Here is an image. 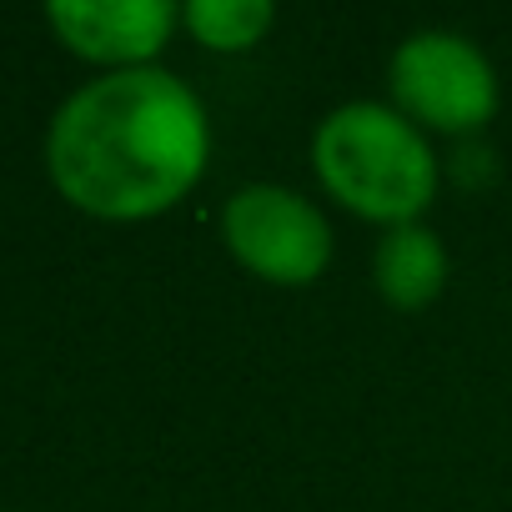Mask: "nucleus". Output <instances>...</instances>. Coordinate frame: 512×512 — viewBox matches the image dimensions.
<instances>
[{
	"label": "nucleus",
	"instance_id": "nucleus-1",
	"mask_svg": "<svg viewBox=\"0 0 512 512\" xmlns=\"http://www.w3.org/2000/svg\"><path fill=\"white\" fill-rule=\"evenodd\" d=\"M46 176L66 206L96 221L176 211L211 166V111L166 66L101 71L46 121Z\"/></svg>",
	"mask_w": 512,
	"mask_h": 512
},
{
	"label": "nucleus",
	"instance_id": "nucleus-2",
	"mask_svg": "<svg viewBox=\"0 0 512 512\" xmlns=\"http://www.w3.org/2000/svg\"><path fill=\"white\" fill-rule=\"evenodd\" d=\"M317 186L352 216L372 226L427 221L442 191L437 141L407 121L392 101L357 96L332 106L312 131Z\"/></svg>",
	"mask_w": 512,
	"mask_h": 512
},
{
	"label": "nucleus",
	"instance_id": "nucleus-3",
	"mask_svg": "<svg viewBox=\"0 0 512 512\" xmlns=\"http://www.w3.org/2000/svg\"><path fill=\"white\" fill-rule=\"evenodd\" d=\"M387 101L432 141H472L497 116L502 81L492 56L472 36L452 26H422L402 36L387 61Z\"/></svg>",
	"mask_w": 512,
	"mask_h": 512
},
{
	"label": "nucleus",
	"instance_id": "nucleus-4",
	"mask_svg": "<svg viewBox=\"0 0 512 512\" xmlns=\"http://www.w3.org/2000/svg\"><path fill=\"white\" fill-rule=\"evenodd\" d=\"M216 241L231 262L267 287H312L337 256V231L327 211L282 181H246L216 211Z\"/></svg>",
	"mask_w": 512,
	"mask_h": 512
},
{
	"label": "nucleus",
	"instance_id": "nucleus-5",
	"mask_svg": "<svg viewBox=\"0 0 512 512\" xmlns=\"http://www.w3.org/2000/svg\"><path fill=\"white\" fill-rule=\"evenodd\" d=\"M46 26L71 56L101 71H136L161 66V51L181 31V6L171 0H51Z\"/></svg>",
	"mask_w": 512,
	"mask_h": 512
},
{
	"label": "nucleus",
	"instance_id": "nucleus-6",
	"mask_svg": "<svg viewBox=\"0 0 512 512\" xmlns=\"http://www.w3.org/2000/svg\"><path fill=\"white\" fill-rule=\"evenodd\" d=\"M452 256L427 221L387 226L372 246V287L392 312H422L447 292Z\"/></svg>",
	"mask_w": 512,
	"mask_h": 512
},
{
	"label": "nucleus",
	"instance_id": "nucleus-7",
	"mask_svg": "<svg viewBox=\"0 0 512 512\" xmlns=\"http://www.w3.org/2000/svg\"><path fill=\"white\" fill-rule=\"evenodd\" d=\"M272 26H277L272 0H186L181 6V31L216 56L256 51Z\"/></svg>",
	"mask_w": 512,
	"mask_h": 512
}]
</instances>
